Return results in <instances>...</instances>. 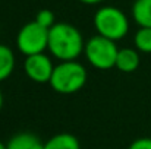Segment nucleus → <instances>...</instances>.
<instances>
[{
    "label": "nucleus",
    "mask_w": 151,
    "mask_h": 149,
    "mask_svg": "<svg viewBox=\"0 0 151 149\" xmlns=\"http://www.w3.org/2000/svg\"><path fill=\"white\" fill-rule=\"evenodd\" d=\"M53 57L60 61L76 60L85 50L79 29L66 22H56L49 29V47Z\"/></svg>",
    "instance_id": "obj_1"
},
{
    "label": "nucleus",
    "mask_w": 151,
    "mask_h": 149,
    "mask_svg": "<svg viewBox=\"0 0 151 149\" xmlns=\"http://www.w3.org/2000/svg\"><path fill=\"white\" fill-rule=\"evenodd\" d=\"M49 83L57 94H62V95L75 94L85 86L87 70L76 60L60 61L57 66H54Z\"/></svg>",
    "instance_id": "obj_2"
},
{
    "label": "nucleus",
    "mask_w": 151,
    "mask_h": 149,
    "mask_svg": "<svg viewBox=\"0 0 151 149\" xmlns=\"http://www.w3.org/2000/svg\"><path fill=\"white\" fill-rule=\"evenodd\" d=\"M94 28L101 37L119 41L129 32V19L120 9L114 6H103L94 15Z\"/></svg>",
    "instance_id": "obj_3"
},
{
    "label": "nucleus",
    "mask_w": 151,
    "mask_h": 149,
    "mask_svg": "<svg viewBox=\"0 0 151 149\" xmlns=\"http://www.w3.org/2000/svg\"><path fill=\"white\" fill-rule=\"evenodd\" d=\"M84 53L93 67L99 70H109L116 66L119 48L116 46V41H111L97 34L85 43Z\"/></svg>",
    "instance_id": "obj_4"
},
{
    "label": "nucleus",
    "mask_w": 151,
    "mask_h": 149,
    "mask_svg": "<svg viewBox=\"0 0 151 149\" xmlns=\"http://www.w3.org/2000/svg\"><path fill=\"white\" fill-rule=\"evenodd\" d=\"M16 47L27 57L44 53L49 47V29L35 21L25 24L16 35Z\"/></svg>",
    "instance_id": "obj_5"
},
{
    "label": "nucleus",
    "mask_w": 151,
    "mask_h": 149,
    "mask_svg": "<svg viewBox=\"0 0 151 149\" xmlns=\"http://www.w3.org/2000/svg\"><path fill=\"white\" fill-rule=\"evenodd\" d=\"M24 70L27 76L35 83H49L54 70V64L44 53L28 56L24 61Z\"/></svg>",
    "instance_id": "obj_6"
},
{
    "label": "nucleus",
    "mask_w": 151,
    "mask_h": 149,
    "mask_svg": "<svg viewBox=\"0 0 151 149\" xmlns=\"http://www.w3.org/2000/svg\"><path fill=\"white\" fill-rule=\"evenodd\" d=\"M141 58L138 51L134 48H120L116 58V69H119L123 73H132L139 67Z\"/></svg>",
    "instance_id": "obj_7"
},
{
    "label": "nucleus",
    "mask_w": 151,
    "mask_h": 149,
    "mask_svg": "<svg viewBox=\"0 0 151 149\" xmlns=\"http://www.w3.org/2000/svg\"><path fill=\"white\" fill-rule=\"evenodd\" d=\"M6 149H44V143L35 135L22 132L9 139Z\"/></svg>",
    "instance_id": "obj_8"
},
{
    "label": "nucleus",
    "mask_w": 151,
    "mask_h": 149,
    "mask_svg": "<svg viewBox=\"0 0 151 149\" xmlns=\"http://www.w3.org/2000/svg\"><path fill=\"white\" fill-rule=\"evenodd\" d=\"M132 18L139 28H151V0H135L132 4Z\"/></svg>",
    "instance_id": "obj_9"
},
{
    "label": "nucleus",
    "mask_w": 151,
    "mask_h": 149,
    "mask_svg": "<svg viewBox=\"0 0 151 149\" xmlns=\"http://www.w3.org/2000/svg\"><path fill=\"white\" fill-rule=\"evenodd\" d=\"M44 149H81V143L70 133H59L44 142Z\"/></svg>",
    "instance_id": "obj_10"
},
{
    "label": "nucleus",
    "mask_w": 151,
    "mask_h": 149,
    "mask_svg": "<svg viewBox=\"0 0 151 149\" xmlns=\"http://www.w3.org/2000/svg\"><path fill=\"white\" fill-rule=\"evenodd\" d=\"M15 54L10 47L0 44V82L6 81L15 69Z\"/></svg>",
    "instance_id": "obj_11"
},
{
    "label": "nucleus",
    "mask_w": 151,
    "mask_h": 149,
    "mask_svg": "<svg viewBox=\"0 0 151 149\" xmlns=\"http://www.w3.org/2000/svg\"><path fill=\"white\" fill-rule=\"evenodd\" d=\"M134 44L141 53H151V28H139L135 32Z\"/></svg>",
    "instance_id": "obj_12"
},
{
    "label": "nucleus",
    "mask_w": 151,
    "mask_h": 149,
    "mask_svg": "<svg viewBox=\"0 0 151 149\" xmlns=\"http://www.w3.org/2000/svg\"><path fill=\"white\" fill-rule=\"evenodd\" d=\"M34 21L38 22L41 26H44V28H47V29H50L51 26L56 24V22H54V13H53L51 10H49V9H41V10H38Z\"/></svg>",
    "instance_id": "obj_13"
},
{
    "label": "nucleus",
    "mask_w": 151,
    "mask_h": 149,
    "mask_svg": "<svg viewBox=\"0 0 151 149\" xmlns=\"http://www.w3.org/2000/svg\"><path fill=\"white\" fill-rule=\"evenodd\" d=\"M128 149H151V138H138L129 145Z\"/></svg>",
    "instance_id": "obj_14"
},
{
    "label": "nucleus",
    "mask_w": 151,
    "mask_h": 149,
    "mask_svg": "<svg viewBox=\"0 0 151 149\" xmlns=\"http://www.w3.org/2000/svg\"><path fill=\"white\" fill-rule=\"evenodd\" d=\"M81 3H85V4H97V3H101L103 0H78Z\"/></svg>",
    "instance_id": "obj_15"
},
{
    "label": "nucleus",
    "mask_w": 151,
    "mask_h": 149,
    "mask_svg": "<svg viewBox=\"0 0 151 149\" xmlns=\"http://www.w3.org/2000/svg\"><path fill=\"white\" fill-rule=\"evenodd\" d=\"M3 108V94H1V91H0V110Z\"/></svg>",
    "instance_id": "obj_16"
},
{
    "label": "nucleus",
    "mask_w": 151,
    "mask_h": 149,
    "mask_svg": "<svg viewBox=\"0 0 151 149\" xmlns=\"http://www.w3.org/2000/svg\"><path fill=\"white\" fill-rule=\"evenodd\" d=\"M0 149H6V145H4L1 140H0Z\"/></svg>",
    "instance_id": "obj_17"
}]
</instances>
